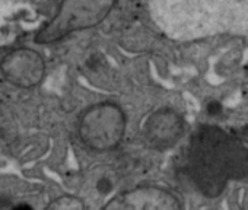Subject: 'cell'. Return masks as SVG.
Masks as SVG:
<instances>
[{"label": "cell", "mask_w": 248, "mask_h": 210, "mask_svg": "<svg viewBox=\"0 0 248 210\" xmlns=\"http://www.w3.org/2000/svg\"><path fill=\"white\" fill-rule=\"evenodd\" d=\"M156 25L177 40L248 30V0H149Z\"/></svg>", "instance_id": "6da1fadb"}, {"label": "cell", "mask_w": 248, "mask_h": 210, "mask_svg": "<svg viewBox=\"0 0 248 210\" xmlns=\"http://www.w3.org/2000/svg\"><path fill=\"white\" fill-rule=\"evenodd\" d=\"M115 0H62L57 14L37 32V44H51L69 34L93 28L112 11Z\"/></svg>", "instance_id": "7a4b0ae2"}, {"label": "cell", "mask_w": 248, "mask_h": 210, "mask_svg": "<svg viewBox=\"0 0 248 210\" xmlns=\"http://www.w3.org/2000/svg\"><path fill=\"white\" fill-rule=\"evenodd\" d=\"M126 132V116L115 104L102 102L88 108L79 121V137L95 152L118 146Z\"/></svg>", "instance_id": "3957f363"}, {"label": "cell", "mask_w": 248, "mask_h": 210, "mask_svg": "<svg viewBox=\"0 0 248 210\" xmlns=\"http://www.w3.org/2000/svg\"><path fill=\"white\" fill-rule=\"evenodd\" d=\"M0 72L15 86L34 88L44 79L46 61L43 56L32 48H16L2 59Z\"/></svg>", "instance_id": "277c9868"}, {"label": "cell", "mask_w": 248, "mask_h": 210, "mask_svg": "<svg viewBox=\"0 0 248 210\" xmlns=\"http://www.w3.org/2000/svg\"><path fill=\"white\" fill-rule=\"evenodd\" d=\"M102 210H183L177 197L161 187H136L111 198Z\"/></svg>", "instance_id": "5b68a950"}, {"label": "cell", "mask_w": 248, "mask_h": 210, "mask_svg": "<svg viewBox=\"0 0 248 210\" xmlns=\"http://www.w3.org/2000/svg\"><path fill=\"white\" fill-rule=\"evenodd\" d=\"M183 119L170 108L155 111L145 123L146 140L158 149L172 146L183 135Z\"/></svg>", "instance_id": "8992f818"}, {"label": "cell", "mask_w": 248, "mask_h": 210, "mask_svg": "<svg viewBox=\"0 0 248 210\" xmlns=\"http://www.w3.org/2000/svg\"><path fill=\"white\" fill-rule=\"evenodd\" d=\"M46 210H85V204L75 195H62L53 200Z\"/></svg>", "instance_id": "52a82bcc"}, {"label": "cell", "mask_w": 248, "mask_h": 210, "mask_svg": "<svg viewBox=\"0 0 248 210\" xmlns=\"http://www.w3.org/2000/svg\"><path fill=\"white\" fill-rule=\"evenodd\" d=\"M111 187H112V184L108 180H105V178L102 180V182L98 184V190H101L102 193H108L111 190Z\"/></svg>", "instance_id": "ba28073f"}, {"label": "cell", "mask_w": 248, "mask_h": 210, "mask_svg": "<svg viewBox=\"0 0 248 210\" xmlns=\"http://www.w3.org/2000/svg\"><path fill=\"white\" fill-rule=\"evenodd\" d=\"M11 210H34V209L27 203H21V204H16L15 207H12Z\"/></svg>", "instance_id": "9c48e42d"}, {"label": "cell", "mask_w": 248, "mask_h": 210, "mask_svg": "<svg viewBox=\"0 0 248 210\" xmlns=\"http://www.w3.org/2000/svg\"><path fill=\"white\" fill-rule=\"evenodd\" d=\"M245 75H247V79H248V64H247V67H245Z\"/></svg>", "instance_id": "30bf717a"}]
</instances>
